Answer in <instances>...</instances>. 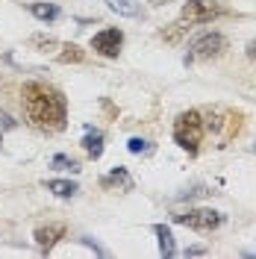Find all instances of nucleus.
<instances>
[{
  "instance_id": "1",
  "label": "nucleus",
  "mask_w": 256,
  "mask_h": 259,
  "mask_svg": "<svg viewBox=\"0 0 256 259\" xmlns=\"http://www.w3.org/2000/svg\"><path fill=\"white\" fill-rule=\"evenodd\" d=\"M21 95H24V115H27L30 127L41 130V133L65 130L68 103L59 89H53L48 82H27Z\"/></svg>"
},
{
  "instance_id": "2",
  "label": "nucleus",
  "mask_w": 256,
  "mask_h": 259,
  "mask_svg": "<svg viewBox=\"0 0 256 259\" xmlns=\"http://www.w3.org/2000/svg\"><path fill=\"white\" fill-rule=\"evenodd\" d=\"M174 142L189 153H197V147L203 142V115L189 109V112H180L174 121Z\"/></svg>"
},
{
  "instance_id": "3",
  "label": "nucleus",
  "mask_w": 256,
  "mask_h": 259,
  "mask_svg": "<svg viewBox=\"0 0 256 259\" xmlns=\"http://www.w3.org/2000/svg\"><path fill=\"white\" fill-rule=\"evenodd\" d=\"M227 48H230V41H227L221 32H203V35H197L192 45H189L186 65L203 62V59H218V56H221Z\"/></svg>"
},
{
  "instance_id": "4",
  "label": "nucleus",
  "mask_w": 256,
  "mask_h": 259,
  "mask_svg": "<svg viewBox=\"0 0 256 259\" xmlns=\"http://www.w3.org/2000/svg\"><path fill=\"white\" fill-rule=\"evenodd\" d=\"M174 221L183 227H192L197 233H212V230H218L224 224V215L215 209H206V206H197V209H186L180 215H174Z\"/></svg>"
},
{
  "instance_id": "5",
  "label": "nucleus",
  "mask_w": 256,
  "mask_h": 259,
  "mask_svg": "<svg viewBox=\"0 0 256 259\" xmlns=\"http://www.w3.org/2000/svg\"><path fill=\"white\" fill-rule=\"evenodd\" d=\"M203 130L215 133L218 142H227L239 133V115H233L230 109H212L209 112V121H203Z\"/></svg>"
},
{
  "instance_id": "6",
  "label": "nucleus",
  "mask_w": 256,
  "mask_h": 259,
  "mask_svg": "<svg viewBox=\"0 0 256 259\" xmlns=\"http://www.w3.org/2000/svg\"><path fill=\"white\" fill-rule=\"evenodd\" d=\"M218 15H221V6L215 0H189L180 12V18L189 21V24H209Z\"/></svg>"
},
{
  "instance_id": "7",
  "label": "nucleus",
  "mask_w": 256,
  "mask_h": 259,
  "mask_svg": "<svg viewBox=\"0 0 256 259\" xmlns=\"http://www.w3.org/2000/svg\"><path fill=\"white\" fill-rule=\"evenodd\" d=\"M121 45H124V32L109 27V30H100L92 38V48L100 53V56H106V59H115L118 53H121Z\"/></svg>"
},
{
  "instance_id": "8",
  "label": "nucleus",
  "mask_w": 256,
  "mask_h": 259,
  "mask_svg": "<svg viewBox=\"0 0 256 259\" xmlns=\"http://www.w3.org/2000/svg\"><path fill=\"white\" fill-rule=\"evenodd\" d=\"M65 224H48V227H38L35 230V244L48 253V250H53L56 244H59V239H65Z\"/></svg>"
},
{
  "instance_id": "9",
  "label": "nucleus",
  "mask_w": 256,
  "mask_h": 259,
  "mask_svg": "<svg viewBox=\"0 0 256 259\" xmlns=\"http://www.w3.org/2000/svg\"><path fill=\"white\" fill-rule=\"evenodd\" d=\"M100 186L106 192H133V177H130L127 168H112L106 177L100 180Z\"/></svg>"
},
{
  "instance_id": "10",
  "label": "nucleus",
  "mask_w": 256,
  "mask_h": 259,
  "mask_svg": "<svg viewBox=\"0 0 256 259\" xmlns=\"http://www.w3.org/2000/svg\"><path fill=\"white\" fill-rule=\"evenodd\" d=\"M192 27H194V24H189V21H183V18H180V21L168 24V27L159 32V38H162V41H168V45H183Z\"/></svg>"
},
{
  "instance_id": "11",
  "label": "nucleus",
  "mask_w": 256,
  "mask_h": 259,
  "mask_svg": "<svg viewBox=\"0 0 256 259\" xmlns=\"http://www.w3.org/2000/svg\"><path fill=\"white\" fill-rule=\"evenodd\" d=\"M82 150L89 153V159H100L103 156V133H97V130L89 127L86 139H82Z\"/></svg>"
},
{
  "instance_id": "12",
  "label": "nucleus",
  "mask_w": 256,
  "mask_h": 259,
  "mask_svg": "<svg viewBox=\"0 0 256 259\" xmlns=\"http://www.w3.org/2000/svg\"><path fill=\"white\" fill-rule=\"evenodd\" d=\"M153 233H156V239H159V253H162V256H174V253H177L174 233H171L165 224H153Z\"/></svg>"
},
{
  "instance_id": "13",
  "label": "nucleus",
  "mask_w": 256,
  "mask_h": 259,
  "mask_svg": "<svg viewBox=\"0 0 256 259\" xmlns=\"http://www.w3.org/2000/svg\"><path fill=\"white\" fill-rule=\"evenodd\" d=\"M45 186H48V192H53L56 197H74V194L80 192V186L71 183V180H48Z\"/></svg>"
},
{
  "instance_id": "14",
  "label": "nucleus",
  "mask_w": 256,
  "mask_h": 259,
  "mask_svg": "<svg viewBox=\"0 0 256 259\" xmlns=\"http://www.w3.org/2000/svg\"><path fill=\"white\" fill-rule=\"evenodd\" d=\"M106 6L121 18H136L139 15V3H136V0H106Z\"/></svg>"
},
{
  "instance_id": "15",
  "label": "nucleus",
  "mask_w": 256,
  "mask_h": 259,
  "mask_svg": "<svg viewBox=\"0 0 256 259\" xmlns=\"http://www.w3.org/2000/svg\"><path fill=\"white\" fill-rule=\"evenodd\" d=\"M30 12L38 18V21H56V18H59L56 3H30Z\"/></svg>"
},
{
  "instance_id": "16",
  "label": "nucleus",
  "mask_w": 256,
  "mask_h": 259,
  "mask_svg": "<svg viewBox=\"0 0 256 259\" xmlns=\"http://www.w3.org/2000/svg\"><path fill=\"white\" fill-rule=\"evenodd\" d=\"M50 168H56V171H71V174H80V162L71 159V156H65V153H56V156L50 159Z\"/></svg>"
},
{
  "instance_id": "17",
  "label": "nucleus",
  "mask_w": 256,
  "mask_h": 259,
  "mask_svg": "<svg viewBox=\"0 0 256 259\" xmlns=\"http://www.w3.org/2000/svg\"><path fill=\"white\" fill-rule=\"evenodd\" d=\"M62 53H59V62H65V65H71V62H82L86 59V53H82L77 45H62Z\"/></svg>"
},
{
  "instance_id": "18",
  "label": "nucleus",
  "mask_w": 256,
  "mask_h": 259,
  "mask_svg": "<svg viewBox=\"0 0 256 259\" xmlns=\"http://www.w3.org/2000/svg\"><path fill=\"white\" fill-rule=\"evenodd\" d=\"M30 45H32V48H38L41 53H48V50H59V48H62V45H59L56 38H50V35H32Z\"/></svg>"
},
{
  "instance_id": "19",
  "label": "nucleus",
  "mask_w": 256,
  "mask_h": 259,
  "mask_svg": "<svg viewBox=\"0 0 256 259\" xmlns=\"http://www.w3.org/2000/svg\"><path fill=\"white\" fill-rule=\"evenodd\" d=\"M127 147H130V153H150V142L147 139H139V136H133L127 142Z\"/></svg>"
},
{
  "instance_id": "20",
  "label": "nucleus",
  "mask_w": 256,
  "mask_h": 259,
  "mask_svg": "<svg viewBox=\"0 0 256 259\" xmlns=\"http://www.w3.org/2000/svg\"><path fill=\"white\" fill-rule=\"evenodd\" d=\"M203 194H212L206 186H192V189H186L183 194H177V200H192V197H203Z\"/></svg>"
},
{
  "instance_id": "21",
  "label": "nucleus",
  "mask_w": 256,
  "mask_h": 259,
  "mask_svg": "<svg viewBox=\"0 0 256 259\" xmlns=\"http://www.w3.org/2000/svg\"><path fill=\"white\" fill-rule=\"evenodd\" d=\"M18 124L12 121V115H6V112H0V130H15Z\"/></svg>"
},
{
  "instance_id": "22",
  "label": "nucleus",
  "mask_w": 256,
  "mask_h": 259,
  "mask_svg": "<svg viewBox=\"0 0 256 259\" xmlns=\"http://www.w3.org/2000/svg\"><path fill=\"white\" fill-rule=\"evenodd\" d=\"M206 253V247H200V244H192V247H186V256H203Z\"/></svg>"
},
{
  "instance_id": "23",
  "label": "nucleus",
  "mask_w": 256,
  "mask_h": 259,
  "mask_svg": "<svg viewBox=\"0 0 256 259\" xmlns=\"http://www.w3.org/2000/svg\"><path fill=\"white\" fill-rule=\"evenodd\" d=\"M247 56H250V59H256V38L247 45Z\"/></svg>"
},
{
  "instance_id": "24",
  "label": "nucleus",
  "mask_w": 256,
  "mask_h": 259,
  "mask_svg": "<svg viewBox=\"0 0 256 259\" xmlns=\"http://www.w3.org/2000/svg\"><path fill=\"white\" fill-rule=\"evenodd\" d=\"M0 145H3V136H0Z\"/></svg>"
},
{
  "instance_id": "25",
  "label": "nucleus",
  "mask_w": 256,
  "mask_h": 259,
  "mask_svg": "<svg viewBox=\"0 0 256 259\" xmlns=\"http://www.w3.org/2000/svg\"><path fill=\"white\" fill-rule=\"evenodd\" d=\"M253 153H256V145H253Z\"/></svg>"
}]
</instances>
